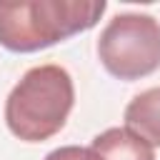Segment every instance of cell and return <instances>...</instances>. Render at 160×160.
<instances>
[{
	"mask_svg": "<svg viewBox=\"0 0 160 160\" xmlns=\"http://www.w3.org/2000/svg\"><path fill=\"white\" fill-rule=\"evenodd\" d=\"M105 0H22L0 2V45L10 52H35L90 30L105 12Z\"/></svg>",
	"mask_w": 160,
	"mask_h": 160,
	"instance_id": "cell-1",
	"label": "cell"
},
{
	"mask_svg": "<svg viewBox=\"0 0 160 160\" xmlns=\"http://www.w3.org/2000/svg\"><path fill=\"white\" fill-rule=\"evenodd\" d=\"M102 68L120 80H140L160 68V20L148 12L115 15L98 38Z\"/></svg>",
	"mask_w": 160,
	"mask_h": 160,
	"instance_id": "cell-3",
	"label": "cell"
},
{
	"mask_svg": "<svg viewBox=\"0 0 160 160\" xmlns=\"http://www.w3.org/2000/svg\"><path fill=\"white\" fill-rule=\"evenodd\" d=\"M92 152L100 160H155L152 145L128 128H108L92 138Z\"/></svg>",
	"mask_w": 160,
	"mask_h": 160,
	"instance_id": "cell-4",
	"label": "cell"
},
{
	"mask_svg": "<svg viewBox=\"0 0 160 160\" xmlns=\"http://www.w3.org/2000/svg\"><path fill=\"white\" fill-rule=\"evenodd\" d=\"M45 160H100L92 148H80V145H62L52 152L45 155Z\"/></svg>",
	"mask_w": 160,
	"mask_h": 160,
	"instance_id": "cell-6",
	"label": "cell"
},
{
	"mask_svg": "<svg viewBox=\"0 0 160 160\" xmlns=\"http://www.w3.org/2000/svg\"><path fill=\"white\" fill-rule=\"evenodd\" d=\"M75 102L72 78L60 65L30 68L5 100L8 130L25 142H42L62 130Z\"/></svg>",
	"mask_w": 160,
	"mask_h": 160,
	"instance_id": "cell-2",
	"label": "cell"
},
{
	"mask_svg": "<svg viewBox=\"0 0 160 160\" xmlns=\"http://www.w3.org/2000/svg\"><path fill=\"white\" fill-rule=\"evenodd\" d=\"M125 125L148 145L160 148V88H148L128 102Z\"/></svg>",
	"mask_w": 160,
	"mask_h": 160,
	"instance_id": "cell-5",
	"label": "cell"
}]
</instances>
